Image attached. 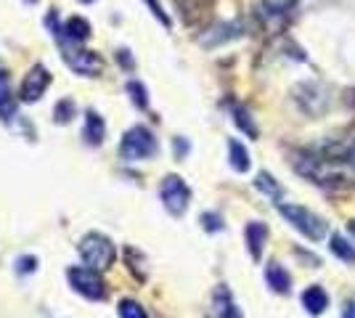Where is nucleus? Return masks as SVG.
I'll use <instances>...</instances> for the list:
<instances>
[{
	"label": "nucleus",
	"instance_id": "12",
	"mask_svg": "<svg viewBox=\"0 0 355 318\" xmlns=\"http://www.w3.org/2000/svg\"><path fill=\"white\" fill-rule=\"evenodd\" d=\"M244 236H247V247H250L252 260L263 258V247H266V242H268V226L266 223H257V220L247 223Z\"/></svg>",
	"mask_w": 355,
	"mask_h": 318
},
{
	"label": "nucleus",
	"instance_id": "13",
	"mask_svg": "<svg viewBox=\"0 0 355 318\" xmlns=\"http://www.w3.org/2000/svg\"><path fill=\"white\" fill-rule=\"evenodd\" d=\"M266 281L268 287L273 289V292H279V294H289L292 292V279H289V273L284 271V265H279V263H268Z\"/></svg>",
	"mask_w": 355,
	"mask_h": 318
},
{
	"label": "nucleus",
	"instance_id": "7",
	"mask_svg": "<svg viewBox=\"0 0 355 318\" xmlns=\"http://www.w3.org/2000/svg\"><path fill=\"white\" fill-rule=\"evenodd\" d=\"M289 3L286 0H266L257 6V19L263 21L268 32H279L289 19Z\"/></svg>",
	"mask_w": 355,
	"mask_h": 318
},
{
	"label": "nucleus",
	"instance_id": "32",
	"mask_svg": "<svg viewBox=\"0 0 355 318\" xmlns=\"http://www.w3.org/2000/svg\"><path fill=\"white\" fill-rule=\"evenodd\" d=\"M83 3H90V0H83Z\"/></svg>",
	"mask_w": 355,
	"mask_h": 318
},
{
	"label": "nucleus",
	"instance_id": "29",
	"mask_svg": "<svg viewBox=\"0 0 355 318\" xmlns=\"http://www.w3.org/2000/svg\"><path fill=\"white\" fill-rule=\"evenodd\" d=\"M342 159H345V162H347V165H350V167L355 170V143L350 146V149H345V154H342Z\"/></svg>",
	"mask_w": 355,
	"mask_h": 318
},
{
	"label": "nucleus",
	"instance_id": "18",
	"mask_svg": "<svg viewBox=\"0 0 355 318\" xmlns=\"http://www.w3.org/2000/svg\"><path fill=\"white\" fill-rule=\"evenodd\" d=\"M254 186H257L263 194H268L270 199H276V202H279L282 194H284L282 186L276 183V178H273V175H268V173H260V175H257V181H254Z\"/></svg>",
	"mask_w": 355,
	"mask_h": 318
},
{
	"label": "nucleus",
	"instance_id": "30",
	"mask_svg": "<svg viewBox=\"0 0 355 318\" xmlns=\"http://www.w3.org/2000/svg\"><path fill=\"white\" fill-rule=\"evenodd\" d=\"M342 318H355V303L347 305V310H345V316H342Z\"/></svg>",
	"mask_w": 355,
	"mask_h": 318
},
{
	"label": "nucleus",
	"instance_id": "17",
	"mask_svg": "<svg viewBox=\"0 0 355 318\" xmlns=\"http://www.w3.org/2000/svg\"><path fill=\"white\" fill-rule=\"evenodd\" d=\"M329 249L340 260H345V263H355V247L347 242L345 236H340V233H334V236L329 239Z\"/></svg>",
	"mask_w": 355,
	"mask_h": 318
},
{
	"label": "nucleus",
	"instance_id": "10",
	"mask_svg": "<svg viewBox=\"0 0 355 318\" xmlns=\"http://www.w3.org/2000/svg\"><path fill=\"white\" fill-rule=\"evenodd\" d=\"M239 35H241V24L239 21H228V24H215L212 30H207L199 37V43L207 48H215L220 46V43H225V40H234Z\"/></svg>",
	"mask_w": 355,
	"mask_h": 318
},
{
	"label": "nucleus",
	"instance_id": "20",
	"mask_svg": "<svg viewBox=\"0 0 355 318\" xmlns=\"http://www.w3.org/2000/svg\"><path fill=\"white\" fill-rule=\"evenodd\" d=\"M234 117H236V125L247 133L250 138H257V127H254V122H252V117H250V112L247 109H234Z\"/></svg>",
	"mask_w": 355,
	"mask_h": 318
},
{
	"label": "nucleus",
	"instance_id": "11",
	"mask_svg": "<svg viewBox=\"0 0 355 318\" xmlns=\"http://www.w3.org/2000/svg\"><path fill=\"white\" fill-rule=\"evenodd\" d=\"M104 136H106L104 117H101L98 112L88 109V112H85V130H83L85 143H88V146H101V143H104Z\"/></svg>",
	"mask_w": 355,
	"mask_h": 318
},
{
	"label": "nucleus",
	"instance_id": "3",
	"mask_svg": "<svg viewBox=\"0 0 355 318\" xmlns=\"http://www.w3.org/2000/svg\"><path fill=\"white\" fill-rule=\"evenodd\" d=\"M279 212H282L284 218H286L302 236H308L313 242H318V239L326 236V223L318 215H313L311 210H305V207H300V204H279Z\"/></svg>",
	"mask_w": 355,
	"mask_h": 318
},
{
	"label": "nucleus",
	"instance_id": "16",
	"mask_svg": "<svg viewBox=\"0 0 355 318\" xmlns=\"http://www.w3.org/2000/svg\"><path fill=\"white\" fill-rule=\"evenodd\" d=\"M228 154H231V167L236 170V173H247L252 165L250 159V152L239 143V141H228Z\"/></svg>",
	"mask_w": 355,
	"mask_h": 318
},
{
	"label": "nucleus",
	"instance_id": "22",
	"mask_svg": "<svg viewBox=\"0 0 355 318\" xmlns=\"http://www.w3.org/2000/svg\"><path fill=\"white\" fill-rule=\"evenodd\" d=\"M117 310H119V318H148L146 310L135 303V300H122Z\"/></svg>",
	"mask_w": 355,
	"mask_h": 318
},
{
	"label": "nucleus",
	"instance_id": "28",
	"mask_svg": "<svg viewBox=\"0 0 355 318\" xmlns=\"http://www.w3.org/2000/svg\"><path fill=\"white\" fill-rule=\"evenodd\" d=\"M186 152H189V143H186L183 138H175V154L183 159V157H186Z\"/></svg>",
	"mask_w": 355,
	"mask_h": 318
},
{
	"label": "nucleus",
	"instance_id": "27",
	"mask_svg": "<svg viewBox=\"0 0 355 318\" xmlns=\"http://www.w3.org/2000/svg\"><path fill=\"white\" fill-rule=\"evenodd\" d=\"M16 114V104L11 101V96L6 101H0V120H11Z\"/></svg>",
	"mask_w": 355,
	"mask_h": 318
},
{
	"label": "nucleus",
	"instance_id": "25",
	"mask_svg": "<svg viewBox=\"0 0 355 318\" xmlns=\"http://www.w3.org/2000/svg\"><path fill=\"white\" fill-rule=\"evenodd\" d=\"M146 3H148V8H151V14H154L157 19H159V21H162V27H167V30H170V16L162 11V6H159L157 0H146Z\"/></svg>",
	"mask_w": 355,
	"mask_h": 318
},
{
	"label": "nucleus",
	"instance_id": "5",
	"mask_svg": "<svg viewBox=\"0 0 355 318\" xmlns=\"http://www.w3.org/2000/svg\"><path fill=\"white\" fill-rule=\"evenodd\" d=\"M67 279H69L74 292H80L88 300H104L106 297L104 279L98 276V271H93V268H69Z\"/></svg>",
	"mask_w": 355,
	"mask_h": 318
},
{
	"label": "nucleus",
	"instance_id": "4",
	"mask_svg": "<svg viewBox=\"0 0 355 318\" xmlns=\"http://www.w3.org/2000/svg\"><path fill=\"white\" fill-rule=\"evenodd\" d=\"M159 197H162L164 210L170 215H183L189 210V202H191V188L186 186V181L180 175H167L159 186Z\"/></svg>",
	"mask_w": 355,
	"mask_h": 318
},
{
	"label": "nucleus",
	"instance_id": "8",
	"mask_svg": "<svg viewBox=\"0 0 355 318\" xmlns=\"http://www.w3.org/2000/svg\"><path fill=\"white\" fill-rule=\"evenodd\" d=\"M67 64L72 67V72L83 77H98L101 69H104V61L96 51H74V53H67Z\"/></svg>",
	"mask_w": 355,
	"mask_h": 318
},
{
	"label": "nucleus",
	"instance_id": "15",
	"mask_svg": "<svg viewBox=\"0 0 355 318\" xmlns=\"http://www.w3.org/2000/svg\"><path fill=\"white\" fill-rule=\"evenodd\" d=\"M64 35L72 40V43H85L90 37V24L88 19H83V16H72V19H67V24H64Z\"/></svg>",
	"mask_w": 355,
	"mask_h": 318
},
{
	"label": "nucleus",
	"instance_id": "24",
	"mask_svg": "<svg viewBox=\"0 0 355 318\" xmlns=\"http://www.w3.org/2000/svg\"><path fill=\"white\" fill-rule=\"evenodd\" d=\"M37 268V258H30V255H24V258L16 260V273H32Z\"/></svg>",
	"mask_w": 355,
	"mask_h": 318
},
{
	"label": "nucleus",
	"instance_id": "14",
	"mask_svg": "<svg viewBox=\"0 0 355 318\" xmlns=\"http://www.w3.org/2000/svg\"><path fill=\"white\" fill-rule=\"evenodd\" d=\"M302 305H305V310L311 316H321L326 310V305H329V294L321 287H308L302 292Z\"/></svg>",
	"mask_w": 355,
	"mask_h": 318
},
{
	"label": "nucleus",
	"instance_id": "6",
	"mask_svg": "<svg viewBox=\"0 0 355 318\" xmlns=\"http://www.w3.org/2000/svg\"><path fill=\"white\" fill-rule=\"evenodd\" d=\"M48 85H51V72L43 64H35L24 77V82H21V101H27V104L40 101L48 91Z\"/></svg>",
	"mask_w": 355,
	"mask_h": 318
},
{
	"label": "nucleus",
	"instance_id": "23",
	"mask_svg": "<svg viewBox=\"0 0 355 318\" xmlns=\"http://www.w3.org/2000/svg\"><path fill=\"white\" fill-rule=\"evenodd\" d=\"M202 228L209 233H218V231H223V218L218 212H205L202 215Z\"/></svg>",
	"mask_w": 355,
	"mask_h": 318
},
{
	"label": "nucleus",
	"instance_id": "31",
	"mask_svg": "<svg viewBox=\"0 0 355 318\" xmlns=\"http://www.w3.org/2000/svg\"><path fill=\"white\" fill-rule=\"evenodd\" d=\"M350 233H355V220H350Z\"/></svg>",
	"mask_w": 355,
	"mask_h": 318
},
{
	"label": "nucleus",
	"instance_id": "19",
	"mask_svg": "<svg viewBox=\"0 0 355 318\" xmlns=\"http://www.w3.org/2000/svg\"><path fill=\"white\" fill-rule=\"evenodd\" d=\"M74 114H77V106H74L72 98H61L56 109H53V120L59 122V125H67V122L74 120Z\"/></svg>",
	"mask_w": 355,
	"mask_h": 318
},
{
	"label": "nucleus",
	"instance_id": "21",
	"mask_svg": "<svg viewBox=\"0 0 355 318\" xmlns=\"http://www.w3.org/2000/svg\"><path fill=\"white\" fill-rule=\"evenodd\" d=\"M128 93H130V98H133V104L138 106V109H146L148 106L146 88H144L138 80H130V82H128Z\"/></svg>",
	"mask_w": 355,
	"mask_h": 318
},
{
	"label": "nucleus",
	"instance_id": "9",
	"mask_svg": "<svg viewBox=\"0 0 355 318\" xmlns=\"http://www.w3.org/2000/svg\"><path fill=\"white\" fill-rule=\"evenodd\" d=\"M209 318H241L231 297V289L218 287L212 292V305H209Z\"/></svg>",
	"mask_w": 355,
	"mask_h": 318
},
{
	"label": "nucleus",
	"instance_id": "1",
	"mask_svg": "<svg viewBox=\"0 0 355 318\" xmlns=\"http://www.w3.org/2000/svg\"><path fill=\"white\" fill-rule=\"evenodd\" d=\"M80 258L85 260L93 271H109L114 263V244L106 239L104 233H88L80 242Z\"/></svg>",
	"mask_w": 355,
	"mask_h": 318
},
{
	"label": "nucleus",
	"instance_id": "26",
	"mask_svg": "<svg viewBox=\"0 0 355 318\" xmlns=\"http://www.w3.org/2000/svg\"><path fill=\"white\" fill-rule=\"evenodd\" d=\"M11 96V75L0 69V101H6Z\"/></svg>",
	"mask_w": 355,
	"mask_h": 318
},
{
	"label": "nucleus",
	"instance_id": "2",
	"mask_svg": "<svg viewBox=\"0 0 355 318\" xmlns=\"http://www.w3.org/2000/svg\"><path fill=\"white\" fill-rule=\"evenodd\" d=\"M157 138L154 133L144 127V125H135L130 127L125 138H122V143H119V157L122 159H146V157H154L157 154Z\"/></svg>",
	"mask_w": 355,
	"mask_h": 318
}]
</instances>
